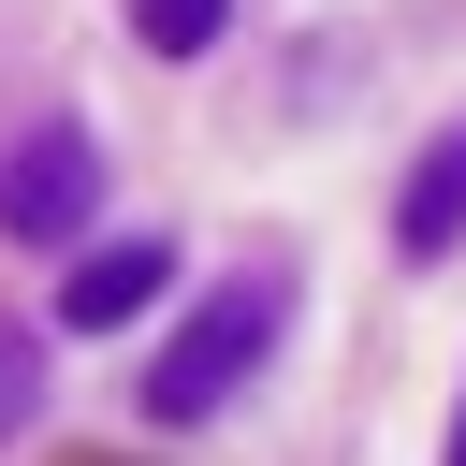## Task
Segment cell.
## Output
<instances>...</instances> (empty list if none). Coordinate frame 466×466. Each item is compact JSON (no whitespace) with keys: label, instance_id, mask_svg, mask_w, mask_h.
I'll list each match as a JSON object with an SVG mask.
<instances>
[{"label":"cell","instance_id":"4","mask_svg":"<svg viewBox=\"0 0 466 466\" xmlns=\"http://www.w3.org/2000/svg\"><path fill=\"white\" fill-rule=\"evenodd\" d=\"M451 233H466V131H437L422 175H408V204H393V248L408 262H451Z\"/></svg>","mask_w":466,"mask_h":466},{"label":"cell","instance_id":"3","mask_svg":"<svg viewBox=\"0 0 466 466\" xmlns=\"http://www.w3.org/2000/svg\"><path fill=\"white\" fill-rule=\"evenodd\" d=\"M175 291V248L160 233H131V248H73V277H58V320L73 335H116L131 306H160Z\"/></svg>","mask_w":466,"mask_h":466},{"label":"cell","instance_id":"7","mask_svg":"<svg viewBox=\"0 0 466 466\" xmlns=\"http://www.w3.org/2000/svg\"><path fill=\"white\" fill-rule=\"evenodd\" d=\"M451 466H466V422H451Z\"/></svg>","mask_w":466,"mask_h":466},{"label":"cell","instance_id":"5","mask_svg":"<svg viewBox=\"0 0 466 466\" xmlns=\"http://www.w3.org/2000/svg\"><path fill=\"white\" fill-rule=\"evenodd\" d=\"M218 29H233V0H131V44L146 58H204Z\"/></svg>","mask_w":466,"mask_h":466},{"label":"cell","instance_id":"2","mask_svg":"<svg viewBox=\"0 0 466 466\" xmlns=\"http://www.w3.org/2000/svg\"><path fill=\"white\" fill-rule=\"evenodd\" d=\"M87 218H102V146H87L73 116L15 131V146H0V233H15V248H87Z\"/></svg>","mask_w":466,"mask_h":466},{"label":"cell","instance_id":"6","mask_svg":"<svg viewBox=\"0 0 466 466\" xmlns=\"http://www.w3.org/2000/svg\"><path fill=\"white\" fill-rule=\"evenodd\" d=\"M29 408H44V350L0 320V451H15V422H29Z\"/></svg>","mask_w":466,"mask_h":466},{"label":"cell","instance_id":"1","mask_svg":"<svg viewBox=\"0 0 466 466\" xmlns=\"http://www.w3.org/2000/svg\"><path fill=\"white\" fill-rule=\"evenodd\" d=\"M277 320H291V277H233V291H204V306L175 320V350L146 364V422H218V408L262 379Z\"/></svg>","mask_w":466,"mask_h":466}]
</instances>
